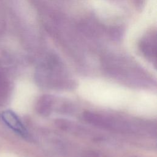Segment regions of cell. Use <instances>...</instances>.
<instances>
[{"label":"cell","instance_id":"obj_1","mask_svg":"<svg viewBox=\"0 0 157 157\" xmlns=\"http://www.w3.org/2000/svg\"><path fill=\"white\" fill-rule=\"evenodd\" d=\"M2 118L5 123L13 131L21 136L28 134L26 129L21 122L18 116L11 110H6L2 113Z\"/></svg>","mask_w":157,"mask_h":157},{"label":"cell","instance_id":"obj_2","mask_svg":"<svg viewBox=\"0 0 157 157\" xmlns=\"http://www.w3.org/2000/svg\"><path fill=\"white\" fill-rule=\"evenodd\" d=\"M54 98L48 94L40 96L36 104V111L41 115H50L54 107Z\"/></svg>","mask_w":157,"mask_h":157},{"label":"cell","instance_id":"obj_3","mask_svg":"<svg viewBox=\"0 0 157 157\" xmlns=\"http://www.w3.org/2000/svg\"><path fill=\"white\" fill-rule=\"evenodd\" d=\"M140 50L144 55L148 59H155L156 58V45L155 43L149 39L142 40L140 44Z\"/></svg>","mask_w":157,"mask_h":157},{"label":"cell","instance_id":"obj_4","mask_svg":"<svg viewBox=\"0 0 157 157\" xmlns=\"http://www.w3.org/2000/svg\"><path fill=\"white\" fill-rule=\"evenodd\" d=\"M4 27H5V25L3 21L1 19H0V35L2 34L3 31L4 30Z\"/></svg>","mask_w":157,"mask_h":157}]
</instances>
